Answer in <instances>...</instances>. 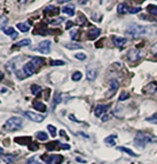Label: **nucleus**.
<instances>
[{
    "mask_svg": "<svg viewBox=\"0 0 157 164\" xmlns=\"http://www.w3.org/2000/svg\"><path fill=\"white\" fill-rule=\"evenodd\" d=\"M79 3H80V4H84V3H87V1H79Z\"/></svg>",
    "mask_w": 157,
    "mask_h": 164,
    "instance_id": "47",
    "label": "nucleus"
},
{
    "mask_svg": "<svg viewBox=\"0 0 157 164\" xmlns=\"http://www.w3.org/2000/svg\"><path fill=\"white\" fill-rule=\"evenodd\" d=\"M45 147L47 150L53 151V150H57L59 148H62V144H61L59 141H52V142H49L48 144H46Z\"/></svg>",
    "mask_w": 157,
    "mask_h": 164,
    "instance_id": "11",
    "label": "nucleus"
},
{
    "mask_svg": "<svg viewBox=\"0 0 157 164\" xmlns=\"http://www.w3.org/2000/svg\"><path fill=\"white\" fill-rule=\"evenodd\" d=\"M140 11H141V8H130L128 10L130 14H136V13H138Z\"/></svg>",
    "mask_w": 157,
    "mask_h": 164,
    "instance_id": "42",
    "label": "nucleus"
},
{
    "mask_svg": "<svg viewBox=\"0 0 157 164\" xmlns=\"http://www.w3.org/2000/svg\"><path fill=\"white\" fill-rule=\"evenodd\" d=\"M81 78H82V73L80 71H76L72 75V79L74 81H79V80H80Z\"/></svg>",
    "mask_w": 157,
    "mask_h": 164,
    "instance_id": "35",
    "label": "nucleus"
},
{
    "mask_svg": "<svg viewBox=\"0 0 157 164\" xmlns=\"http://www.w3.org/2000/svg\"><path fill=\"white\" fill-rule=\"evenodd\" d=\"M9 23V19L5 15H0V30H3Z\"/></svg>",
    "mask_w": 157,
    "mask_h": 164,
    "instance_id": "26",
    "label": "nucleus"
},
{
    "mask_svg": "<svg viewBox=\"0 0 157 164\" xmlns=\"http://www.w3.org/2000/svg\"><path fill=\"white\" fill-rule=\"evenodd\" d=\"M156 23H157V19H156Z\"/></svg>",
    "mask_w": 157,
    "mask_h": 164,
    "instance_id": "49",
    "label": "nucleus"
},
{
    "mask_svg": "<svg viewBox=\"0 0 157 164\" xmlns=\"http://www.w3.org/2000/svg\"><path fill=\"white\" fill-rule=\"evenodd\" d=\"M86 22H87V19L85 16L83 14H81V13H79L78 18H77V24L80 26H83L86 24Z\"/></svg>",
    "mask_w": 157,
    "mask_h": 164,
    "instance_id": "24",
    "label": "nucleus"
},
{
    "mask_svg": "<svg viewBox=\"0 0 157 164\" xmlns=\"http://www.w3.org/2000/svg\"><path fill=\"white\" fill-rule=\"evenodd\" d=\"M25 116L27 118H29L31 121L32 122H35V123H41L44 120V115H41V114H38V113H35L33 112H31V111H28V112H25Z\"/></svg>",
    "mask_w": 157,
    "mask_h": 164,
    "instance_id": "7",
    "label": "nucleus"
},
{
    "mask_svg": "<svg viewBox=\"0 0 157 164\" xmlns=\"http://www.w3.org/2000/svg\"><path fill=\"white\" fill-rule=\"evenodd\" d=\"M108 107L109 105H97L96 108H95V110H94V114L95 116H97V117H100L101 115H103L107 110H108Z\"/></svg>",
    "mask_w": 157,
    "mask_h": 164,
    "instance_id": "12",
    "label": "nucleus"
},
{
    "mask_svg": "<svg viewBox=\"0 0 157 164\" xmlns=\"http://www.w3.org/2000/svg\"><path fill=\"white\" fill-rule=\"evenodd\" d=\"M3 78H4V73L2 71H0V81H1Z\"/></svg>",
    "mask_w": 157,
    "mask_h": 164,
    "instance_id": "45",
    "label": "nucleus"
},
{
    "mask_svg": "<svg viewBox=\"0 0 157 164\" xmlns=\"http://www.w3.org/2000/svg\"><path fill=\"white\" fill-rule=\"evenodd\" d=\"M93 164H94V163H93Z\"/></svg>",
    "mask_w": 157,
    "mask_h": 164,
    "instance_id": "50",
    "label": "nucleus"
},
{
    "mask_svg": "<svg viewBox=\"0 0 157 164\" xmlns=\"http://www.w3.org/2000/svg\"><path fill=\"white\" fill-rule=\"evenodd\" d=\"M43 159L46 164H61L64 160V157L60 154L44 155Z\"/></svg>",
    "mask_w": 157,
    "mask_h": 164,
    "instance_id": "5",
    "label": "nucleus"
},
{
    "mask_svg": "<svg viewBox=\"0 0 157 164\" xmlns=\"http://www.w3.org/2000/svg\"><path fill=\"white\" fill-rule=\"evenodd\" d=\"M151 27L141 26L139 24H131L128 26V28L127 30V33L133 38H138L141 35H145V34L150 32Z\"/></svg>",
    "mask_w": 157,
    "mask_h": 164,
    "instance_id": "2",
    "label": "nucleus"
},
{
    "mask_svg": "<svg viewBox=\"0 0 157 164\" xmlns=\"http://www.w3.org/2000/svg\"><path fill=\"white\" fill-rule=\"evenodd\" d=\"M118 86H119L118 81L115 79V78L112 79L111 82H110V90H109L108 93H110V95H114L115 92L118 91Z\"/></svg>",
    "mask_w": 157,
    "mask_h": 164,
    "instance_id": "17",
    "label": "nucleus"
},
{
    "mask_svg": "<svg viewBox=\"0 0 157 164\" xmlns=\"http://www.w3.org/2000/svg\"><path fill=\"white\" fill-rule=\"evenodd\" d=\"M153 142V138L148 134L143 132H138L134 138L135 146L138 148H144L148 143Z\"/></svg>",
    "mask_w": 157,
    "mask_h": 164,
    "instance_id": "4",
    "label": "nucleus"
},
{
    "mask_svg": "<svg viewBox=\"0 0 157 164\" xmlns=\"http://www.w3.org/2000/svg\"><path fill=\"white\" fill-rule=\"evenodd\" d=\"M142 57V53L141 50L136 49V48H132L129 49L127 52V58L129 62H137Z\"/></svg>",
    "mask_w": 157,
    "mask_h": 164,
    "instance_id": "6",
    "label": "nucleus"
},
{
    "mask_svg": "<svg viewBox=\"0 0 157 164\" xmlns=\"http://www.w3.org/2000/svg\"><path fill=\"white\" fill-rule=\"evenodd\" d=\"M37 157H32L31 159L28 160V161L26 162V164H42L38 160H36Z\"/></svg>",
    "mask_w": 157,
    "mask_h": 164,
    "instance_id": "39",
    "label": "nucleus"
},
{
    "mask_svg": "<svg viewBox=\"0 0 157 164\" xmlns=\"http://www.w3.org/2000/svg\"><path fill=\"white\" fill-rule=\"evenodd\" d=\"M47 129H48L49 133L51 134V135L53 136V138H54V136L57 135V128H56V126H54L52 125H49L48 126H47Z\"/></svg>",
    "mask_w": 157,
    "mask_h": 164,
    "instance_id": "34",
    "label": "nucleus"
},
{
    "mask_svg": "<svg viewBox=\"0 0 157 164\" xmlns=\"http://www.w3.org/2000/svg\"><path fill=\"white\" fill-rule=\"evenodd\" d=\"M118 150H121V151L125 152V153H127V154H128L129 156H131V157H138V155L135 154L131 149L127 148H125V147H118Z\"/></svg>",
    "mask_w": 157,
    "mask_h": 164,
    "instance_id": "28",
    "label": "nucleus"
},
{
    "mask_svg": "<svg viewBox=\"0 0 157 164\" xmlns=\"http://www.w3.org/2000/svg\"><path fill=\"white\" fill-rule=\"evenodd\" d=\"M62 12L65 13V14H67L70 17H73L75 15V6L73 4L65 6L62 9Z\"/></svg>",
    "mask_w": 157,
    "mask_h": 164,
    "instance_id": "13",
    "label": "nucleus"
},
{
    "mask_svg": "<svg viewBox=\"0 0 157 164\" xmlns=\"http://www.w3.org/2000/svg\"><path fill=\"white\" fill-rule=\"evenodd\" d=\"M44 64V59L39 56L32 57L28 63L25 64L20 69H18L15 71L16 76L19 79L22 80L32 76L33 74L36 72L37 69L41 66H43Z\"/></svg>",
    "mask_w": 157,
    "mask_h": 164,
    "instance_id": "1",
    "label": "nucleus"
},
{
    "mask_svg": "<svg viewBox=\"0 0 157 164\" xmlns=\"http://www.w3.org/2000/svg\"><path fill=\"white\" fill-rule=\"evenodd\" d=\"M32 43L31 39H23L22 41H19V43H17L15 45L16 46H28Z\"/></svg>",
    "mask_w": 157,
    "mask_h": 164,
    "instance_id": "30",
    "label": "nucleus"
},
{
    "mask_svg": "<svg viewBox=\"0 0 157 164\" xmlns=\"http://www.w3.org/2000/svg\"><path fill=\"white\" fill-rule=\"evenodd\" d=\"M74 25V23L72 22V21H70H70H67V27H66V29L67 30H69V29H70L71 28V27Z\"/></svg>",
    "mask_w": 157,
    "mask_h": 164,
    "instance_id": "43",
    "label": "nucleus"
},
{
    "mask_svg": "<svg viewBox=\"0 0 157 164\" xmlns=\"http://www.w3.org/2000/svg\"><path fill=\"white\" fill-rule=\"evenodd\" d=\"M60 135H62V136H65V138L66 139H69V136H67V135L66 134V132L64 130H60Z\"/></svg>",
    "mask_w": 157,
    "mask_h": 164,
    "instance_id": "44",
    "label": "nucleus"
},
{
    "mask_svg": "<svg viewBox=\"0 0 157 164\" xmlns=\"http://www.w3.org/2000/svg\"><path fill=\"white\" fill-rule=\"evenodd\" d=\"M50 46H51V42L50 41H43L41 42L38 45V50L41 53L44 54H48L50 53Z\"/></svg>",
    "mask_w": 157,
    "mask_h": 164,
    "instance_id": "9",
    "label": "nucleus"
},
{
    "mask_svg": "<svg viewBox=\"0 0 157 164\" xmlns=\"http://www.w3.org/2000/svg\"><path fill=\"white\" fill-rule=\"evenodd\" d=\"M59 9L57 8H56V6H47V8L44 9V14H48L49 16H54V15H57Z\"/></svg>",
    "mask_w": 157,
    "mask_h": 164,
    "instance_id": "18",
    "label": "nucleus"
},
{
    "mask_svg": "<svg viewBox=\"0 0 157 164\" xmlns=\"http://www.w3.org/2000/svg\"><path fill=\"white\" fill-rule=\"evenodd\" d=\"M65 47H67L70 50H77V49H82V45L79 44L77 43H70L65 44Z\"/></svg>",
    "mask_w": 157,
    "mask_h": 164,
    "instance_id": "22",
    "label": "nucleus"
},
{
    "mask_svg": "<svg viewBox=\"0 0 157 164\" xmlns=\"http://www.w3.org/2000/svg\"><path fill=\"white\" fill-rule=\"evenodd\" d=\"M86 77H87L88 80L92 81L97 78V71L95 69H92V68H91V69H87Z\"/></svg>",
    "mask_w": 157,
    "mask_h": 164,
    "instance_id": "19",
    "label": "nucleus"
},
{
    "mask_svg": "<svg viewBox=\"0 0 157 164\" xmlns=\"http://www.w3.org/2000/svg\"><path fill=\"white\" fill-rule=\"evenodd\" d=\"M128 40L123 37H118V36H113V43L115 47L118 48H123L124 45L127 43Z\"/></svg>",
    "mask_w": 157,
    "mask_h": 164,
    "instance_id": "10",
    "label": "nucleus"
},
{
    "mask_svg": "<svg viewBox=\"0 0 157 164\" xmlns=\"http://www.w3.org/2000/svg\"><path fill=\"white\" fill-rule=\"evenodd\" d=\"M4 154V149L2 148H0V156H2Z\"/></svg>",
    "mask_w": 157,
    "mask_h": 164,
    "instance_id": "46",
    "label": "nucleus"
},
{
    "mask_svg": "<svg viewBox=\"0 0 157 164\" xmlns=\"http://www.w3.org/2000/svg\"><path fill=\"white\" fill-rule=\"evenodd\" d=\"M61 101H62V97H61V93L56 92L54 95V105H57L60 103Z\"/></svg>",
    "mask_w": 157,
    "mask_h": 164,
    "instance_id": "31",
    "label": "nucleus"
},
{
    "mask_svg": "<svg viewBox=\"0 0 157 164\" xmlns=\"http://www.w3.org/2000/svg\"><path fill=\"white\" fill-rule=\"evenodd\" d=\"M33 107H34L35 110H37V111H39L41 113H44L47 110L46 106L41 101H34V103H33Z\"/></svg>",
    "mask_w": 157,
    "mask_h": 164,
    "instance_id": "20",
    "label": "nucleus"
},
{
    "mask_svg": "<svg viewBox=\"0 0 157 164\" xmlns=\"http://www.w3.org/2000/svg\"><path fill=\"white\" fill-rule=\"evenodd\" d=\"M146 9H147V11L150 13V14H152V15L157 17V6L153 5V4H150V5L147 6Z\"/></svg>",
    "mask_w": 157,
    "mask_h": 164,
    "instance_id": "25",
    "label": "nucleus"
},
{
    "mask_svg": "<svg viewBox=\"0 0 157 164\" xmlns=\"http://www.w3.org/2000/svg\"><path fill=\"white\" fill-rule=\"evenodd\" d=\"M80 31L79 30H75V31H72L70 32V36H71V39L72 40H75V41H78L80 39Z\"/></svg>",
    "mask_w": 157,
    "mask_h": 164,
    "instance_id": "33",
    "label": "nucleus"
},
{
    "mask_svg": "<svg viewBox=\"0 0 157 164\" xmlns=\"http://www.w3.org/2000/svg\"><path fill=\"white\" fill-rule=\"evenodd\" d=\"M128 98H129V94L128 92H126V91L121 92L120 95H119V101H126Z\"/></svg>",
    "mask_w": 157,
    "mask_h": 164,
    "instance_id": "40",
    "label": "nucleus"
},
{
    "mask_svg": "<svg viewBox=\"0 0 157 164\" xmlns=\"http://www.w3.org/2000/svg\"><path fill=\"white\" fill-rule=\"evenodd\" d=\"M0 103H1V101H0Z\"/></svg>",
    "mask_w": 157,
    "mask_h": 164,
    "instance_id": "48",
    "label": "nucleus"
},
{
    "mask_svg": "<svg viewBox=\"0 0 157 164\" xmlns=\"http://www.w3.org/2000/svg\"><path fill=\"white\" fill-rule=\"evenodd\" d=\"M5 34H6L8 36L11 37L12 40H15L18 36H19V33L14 30V28H12V27H9V28H6L4 30Z\"/></svg>",
    "mask_w": 157,
    "mask_h": 164,
    "instance_id": "16",
    "label": "nucleus"
},
{
    "mask_svg": "<svg viewBox=\"0 0 157 164\" xmlns=\"http://www.w3.org/2000/svg\"><path fill=\"white\" fill-rule=\"evenodd\" d=\"M150 53H152V56H153L154 57H157V43H153L151 46V49H150Z\"/></svg>",
    "mask_w": 157,
    "mask_h": 164,
    "instance_id": "36",
    "label": "nucleus"
},
{
    "mask_svg": "<svg viewBox=\"0 0 157 164\" xmlns=\"http://www.w3.org/2000/svg\"><path fill=\"white\" fill-rule=\"evenodd\" d=\"M36 138L37 139L41 140V141H44L48 138V135L45 132H43V131H40V132H37L36 133Z\"/></svg>",
    "mask_w": 157,
    "mask_h": 164,
    "instance_id": "29",
    "label": "nucleus"
},
{
    "mask_svg": "<svg viewBox=\"0 0 157 164\" xmlns=\"http://www.w3.org/2000/svg\"><path fill=\"white\" fill-rule=\"evenodd\" d=\"M22 124H23L22 118L18 117V116H13V117L9 118L6 122L4 128L6 129V130L10 131V132L18 131L22 127Z\"/></svg>",
    "mask_w": 157,
    "mask_h": 164,
    "instance_id": "3",
    "label": "nucleus"
},
{
    "mask_svg": "<svg viewBox=\"0 0 157 164\" xmlns=\"http://www.w3.org/2000/svg\"><path fill=\"white\" fill-rule=\"evenodd\" d=\"M66 63L64 61H61V60H54L51 61V66H64Z\"/></svg>",
    "mask_w": 157,
    "mask_h": 164,
    "instance_id": "41",
    "label": "nucleus"
},
{
    "mask_svg": "<svg viewBox=\"0 0 157 164\" xmlns=\"http://www.w3.org/2000/svg\"><path fill=\"white\" fill-rule=\"evenodd\" d=\"M31 91H32V93L34 95V96H37V95L42 91V87H40V86H38V85H32L31 86Z\"/></svg>",
    "mask_w": 157,
    "mask_h": 164,
    "instance_id": "27",
    "label": "nucleus"
},
{
    "mask_svg": "<svg viewBox=\"0 0 157 164\" xmlns=\"http://www.w3.org/2000/svg\"><path fill=\"white\" fill-rule=\"evenodd\" d=\"M146 121L149 123H152V124H157V113L150 116V117L146 118Z\"/></svg>",
    "mask_w": 157,
    "mask_h": 164,
    "instance_id": "37",
    "label": "nucleus"
},
{
    "mask_svg": "<svg viewBox=\"0 0 157 164\" xmlns=\"http://www.w3.org/2000/svg\"><path fill=\"white\" fill-rule=\"evenodd\" d=\"M15 142L19 143V144H20V145L30 146L32 143V138L31 136H20V138H15Z\"/></svg>",
    "mask_w": 157,
    "mask_h": 164,
    "instance_id": "14",
    "label": "nucleus"
},
{
    "mask_svg": "<svg viewBox=\"0 0 157 164\" xmlns=\"http://www.w3.org/2000/svg\"><path fill=\"white\" fill-rule=\"evenodd\" d=\"M74 56H75V58H77L78 60H80V61H83L87 58V56L83 53H78L75 54Z\"/></svg>",
    "mask_w": 157,
    "mask_h": 164,
    "instance_id": "38",
    "label": "nucleus"
},
{
    "mask_svg": "<svg viewBox=\"0 0 157 164\" xmlns=\"http://www.w3.org/2000/svg\"><path fill=\"white\" fill-rule=\"evenodd\" d=\"M101 34V30L98 28H92L88 32V39L95 40Z\"/></svg>",
    "mask_w": 157,
    "mask_h": 164,
    "instance_id": "15",
    "label": "nucleus"
},
{
    "mask_svg": "<svg viewBox=\"0 0 157 164\" xmlns=\"http://www.w3.org/2000/svg\"><path fill=\"white\" fill-rule=\"evenodd\" d=\"M142 93L144 94H154L157 91V82L153 81L147 84L144 88L141 90Z\"/></svg>",
    "mask_w": 157,
    "mask_h": 164,
    "instance_id": "8",
    "label": "nucleus"
},
{
    "mask_svg": "<svg viewBox=\"0 0 157 164\" xmlns=\"http://www.w3.org/2000/svg\"><path fill=\"white\" fill-rule=\"evenodd\" d=\"M17 28L20 31L27 32V31H29V30H30V26H29V24H27L25 22H22V23H18L17 24Z\"/></svg>",
    "mask_w": 157,
    "mask_h": 164,
    "instance_id": "23",
    "label": "nucleus"
},
{
    "mask_svg": "<svg viewBox=\"0 0 157 164\" xmlns=\"http://www.w3.org/2000/svg\"><path fill=\"white\" fill-rule=\"evenodd\" d=\"M117 138L115 135H109L107 138L105 139V143H108L110 146H115V138Z\"/></svg>",
    "mask_w": 157,
    "mask_h": 164,
    "instance_id": "32",
    "label": "nucleus"
},
{
    "mask_svg": "<svg viewBox=\"0 0 157 164\" xmlns=\"http://www.w3.org/2000/svg\"><path fill=\"white\" fill-rule=\"evenodd\" d=\"M128 10H129V8L125 3H120L118 6V12L119 14H126L127 12H128Z\"/></svg>",
    "mask_w": 157,
    "mask_h": 164,
    "instance_id": "21",
    "label": "nucleus"
}]
</instances>
